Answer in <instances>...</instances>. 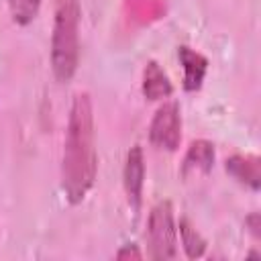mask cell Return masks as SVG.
<instances>
[{
	"label": "cell",
	"instance_id": "obj_1",
	"mask_svg": "<svg viewBox=\"0 0 261 261\" xmlns=\"http://www.w3.org/2000/svg\"><path fill=\"white\" fill-rule=\"evenodd\" d=\"M63 190L71 204H80L94 186L96 179V147H94V114L92 100L86 92L75 94L67 133L63 143V163H61Z\"/></svg>",
	"mask_w": 261,
	"mask_h": 261
},
{
	"label": "cell",
	"instance_id": "obj_2",
	"mask_svg": "<svg viewBox=\"0 0 261 261\" xmlns=\"http://www.w3.org/2000/svg\"><path fill=\"white\" fill-rule=\"evenodd\" d=\"M80 0H55L51 67L59 82H69L80 59Z\"/></svg>",
	"mask_w": 261,
	"mask_h": 261
},
{
	"label": "cell",
	"instance_id": "obj_3",
	"mask_svg": "<svg viewBox=\"0 0 261 261\" xmlns=\"http://www.w3.org/2000/svg\"><path fill=\"white\" fill-rule=\"evenodd\" d=\"M149 257L155 261L175 259L177 255V228L173 220V208L169 200L157 202L149 212L147 222Z\"/></svg>",
	"mask_w": 261,
	"mask_h": 261
},
{
	"label": "cell",
	"instance_id": "obj_4",
	"mask_svg": "<svg viewBox=\"0 0 261 261\" xmlns=\"http://www.w3.org/2000/svg\"><path fill=\"white\" fill-rule=\"evenodd\" d=\"M149 141L153 147L163 151H175L181 141V114L177 102H165L157 108L151 126Z\"/></svg>",
	"mask_w": 261,
	"mask_h": 261
},
{
	"label": "cell",
	"instance_id": "obj_5",
	"mask_svg": "<svg viewBox=\"0 0 261 261\" xmlns=\"http://www.w3.org/2000/svg\"><path fill=\"white\" fill-rule=\"evenodd\" d=\"M124 192L126 200L133 206V210H139L141 198H143V179H145V159L141 145L130 147L124 163Z\"/></svg>",
	"mask_w": 261,
	"mask_h": 261
},
{
	"label": "cell",
	"instance_id": "obj_6",
	"mask_svg": "<svg viewBox=\"0 0 261 261\" xmlns=\"http://www.w3.org/2000/svg\"><path fill=\"white\" fill-rule=\"evenodd\" d=\"M177 57H179V63L184 67V90L186 92L200 90L204 75H206V69H208V59L188 45L177 47Z\"/></svg>",
	"mask_w": 261,
	"mask_h": 261
},
{
	"label": "cell",
	"instance_id": "obj_7",
	"mask_svg": "<svg viewBox=\"0 0 261 261\" xmlns=\"http://www.w3.org/2000/svg\"><path fill=\"white\" fill-rule=\"evenodd\" d=\"M214 165V145L206 139L192 141L181 163V175H206Z\"/></svg>",
	"mask_w": 261,
	"mask_h": 261
},
{
	"label": "cell",
	"instance_id": "obj_8",
	"mask_svg": "<svg viewBox=\"0 0 261 261\" xmlns=\"http://www.w3.org/2000/svg\"><path fill=\"white\" fill-rule=\"evenodd\" d=\"M173 92L167 73L157 61H149L143 71V96L147 100H163Z\"/></svg>",
	"mask_w": 261,
	"mask_h": 261
},
{
	"label": "cell",
	"instance_id": "obj_9",
	"mask_svg": "<svg viewBox=\"0 0 261 261\" xmlns=\"http://www.w3.org/2000/svg\"><path fill=\"white\" fill-rule=\"evenodd\" d=\"M226 171L243 186L251 190H259V159L253 155H232L226 159Z\"/></svg>",
	"mask_w": 261,
	"mask_h": 261
},
{
	"label": "cell",
	"instance_id": "obj_10",
	"mask_svg": "<svg viewBox=\"0 0 261 261\" xmlns=\"http://www.w3.org/2000/svg\"><path fill=\"white\" fill-rule=\"evenodd\" d=\"M177 228H179V237H181V245H184L186 255L190 259L202 257L204 251H206V239L192 226V222L188 218H181L179 224H177Z\"/></svg>",
	"mask_w": 261,
	"mask_h": 261
},
{
	"label": "cell",
	"instance_id": "obj_11",
	"mask_svg": "<svg viewBox=\"0 0 261 261\" xmlns=\"http://www.w3.org/2000/svg\"><path fill=\"white\" fill-rule=\"evenodd\" d=\"M10 6V14L12 20L16 24H29L37 18L39 8H41V0H8Z\"/></svg>",
	"mask_w": 261,
	"mask_h": 261
},
{
	"label": "cell",
	"instance_id": "obj_12",
	"mask_svg": "<svg viewBox=\"0 0 261 261\" xmlns=\"http://www.w3.org/2000/svg\"><path fill=\"white\" fill-rule=\"evenodd\" d=\"M143 257V253L135 247V245H124L118 253H116V259H120V261H124V259H141Z\"/></svg>",
	"mask_w": 261,
	"mask_h": 261
}]
</instances>
